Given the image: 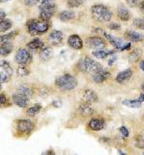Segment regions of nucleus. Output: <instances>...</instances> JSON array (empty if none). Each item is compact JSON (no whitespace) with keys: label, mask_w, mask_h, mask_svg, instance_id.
I'll list each match as a JSON object with an SVG mask.
<instances>
[{"label":"nucleus","mask_w":144,"mask_h":155,"mask_svg":"<svg viewBox=\"0 0 144 155\" xmlns=\"http://www.w3.org/2000/svg\"><path fill=\"white\" fill-rule=\"evenodd\" d=\"M49 1H54V0H40V2H49Z\"/></svg>","instance_id":"nucleus-48"},{"label":"nucleus","mask_w":144,"mask_h":155,"mask_svg":"<svg viewBox=\"0 0 144 155\" xmlns=\"http://www.w3.org/2000/svg\"><path fill=\"white\" fill-rule=\"evenodd\" d=\"M139 1L140 0H126V2L130 7H136L137 5H139Z\"/></svg>","instance_id":"nucleus-38"},{"label":"nucleus","mask_w":144,"mask_h":155,"mask_svg":"<svg viewBox=\"0 0 144 155\" xmlns=\"http://www.w3.org/2000/svg\"><path fill=\"white\" fill-rule=\"evenodd\" d=\"M53 105L55 106V107H60V106L62 105V102H60V101L58 102V101H56V102H54V103H53Z\"/></svg>","instance_id":"nucleus-41"},{"label":"nucleus","mask_w":144,"mask_h":155,"mask_svg":"<svg viewBox=\"0 0 144 155\" xmlns=\"http://www.w3.org/2000/svg\"><path fill=\"white\" fill-rule=\"evenodd\" d=\"M12 99H13V102L14 104L19 106V107H25L27 106L28 103H29V99L28 97L24 96V95L22 94H19V93H15L13 95V97H12Z\"/></svg>","instance_id":"nucleus-15"},{"label":"nucleus","mask_w":144,"mask_h":155,"mask_svg":"<svg viewBox=\"0 0 144 155\" xmlns=\"http://www.w3.org/2000/svg\"><path fill=\"white\" fill-rule=\"evenodd\" d=\"M17 35H19V31H12L9 34L1 35V38H0V42H11Z\"/></svg>","instance_id":"nucleus-30"},{"label":"nucleus","mask_w":144,"mask_h":155,"mask_svg":"<svg viewBox=\"0 0 144 155\" xmlns=\"http://www.w3.org/2000/svg\"><path fill=\"white\" fill-rule=\"evenodd\" d=\"M118 153H119V154H122V155H126V153H124V152L121 151V150H118Z\"/></svg>","instance_id":"nucleus-49"},{"label":"nucleus","mask_w":144,"mask_h":155,"mask_svg":"<svg viewBox=\"0 0 144 155\" xmlns=\"http://www.w3.org/2000/svg\"><path fill=\"white\" fill-rule=\"evenodd\" d=\"M117 17L122 21H128L131 18V13L130 11L124 7L123 5L118 6L117 8Z\"/></svg>","instance_id":"nucleus-19"},{"label":"nucleus","mask_w":144,"mask_h":155,"mask_svg":"<svg viewBox=\"0 0 144 155\" xmlns=\"http://www.w3.org/2000/svg\"><path fill=\"white\" fill-rule=\"evenodd\" d=\"M131 48V43H127V44H124L122 46V48L120 49V51H125V50H129Z\"/></svg>","instance_id":"nucleus-40"},{"label":"nucleus","mask_w":144,"mask_h":155,"mask_svg":"<svg viewBox=\"0 0 144 155\" xmlns=\"http://www.w3.org/2000/svg\"><path fill=\"white\" fill-rule=\"evenodd\" d=\"M0 81L1 83H6L8 82L12 75H13V68H12L11 64L7 61L2 59L1 62H0Z\"/></svg>","instance_id":"nucleus-6"},{"label":"nucleus","mask_w":144,"mask_h":155,"mask_svg":"<svg viewBox=\"0 0 144 155\" xmlns=\"http://www.w3.org/2000/svg\"><path fill=\"white\" fill-rule=\"evenodd\" d=\"M6 103H7V97H6L5 94L1 93V95H0V104H1V106H4Z\"/></svg>","instance_id":"nucleus-39"},{"label":"nucleus","mask_w":144,"mask_h":155,"mask_svg":"<svg viewBox=\"0 0 144 155\" xmlns=\"http://www.w3.org/2000/svg\"><path fill=\"white\" fill-rule=\"evenodd\" d=\"M141 88H142V90L144 91V82L142 83V86H141Z\"/></svg>","instance_id":"nucleus-50"},{"label":"nucleus","mask_w":144,"mask_h":155,"mask_svg":"<svg viewBox=\"0 0 144 155\" xmlns=\"http://www.w3.org/2000/svg\"><path fill=\"white\" fill-rule=\"evenodd\" d=\"M63 40V34L61 31H52L49 35V42L54 46H61Z\"/></svg>","instance_id":"nucleus-11"},{"label":"nucleus","mask_w":144,"mask_h":155,"mask_svg":"<svg viewBox=\"0 0 144 155\" xmlns=\"http://www.w3.org/2000/svg\"><path fill=\"white\" fill-rule=\"evenodd\" d=\"M135 146L137 148H140V150H144V136L143 135H137L135 137Z\"/></svg>","instance_id":"nucleus-33"},{"label":"nucleus","mask_w":144,"mask_h":155,"mask_svg":"<svg viewBox=\"0 0 144 155\" xmlns=\"http://www.w3.org/2000/svg\"><path fill=\"white\" fill-rule=\"evenodd\" d=\"M36 1H39V0H36Z\"/></svg>","instance_id":"nucleus-52"},{"label":"nucleus","mask_w":144,"mask_h":155,"mask_svg":"<svg viewBox=\"0 0 144 155\" xmlns=\"http://www.w3.org/2000/svg\"><path fill=\"white\" fill-rule=\"evenodd\" d=\"M5 16H6V14L4 13L3 11H1V15H0V20H1V21L5 20Z\"/></svg>","instance_id":"nucleus-43"},{"label":"nucleus","mask_w":144,"mask_h":155,"mask_svg":"<svg viewBox=\"0 0 144 155\" xmlns=\"http://www.w3.org/2000/svg\"><path fill=\"white\" fill-rule=\"evenodd\" d=\"M12 26H13V23H12V21L10 19H5V20L1 21V23H0V31H1L2 33L6 32V31H8L9 29H11Z\"/></svg>","instance_id":"nucleus-32"},{"label":"nucleus","mask_w":144,"mask_h":155,"mask_svg":"<svg viewBox=\"0 0 144 155\" xmlns=\"http://www.w3.org/2000/svg\"><path fill=\"white\" fill-rule=\"evenodd\" d=\"M133 25L137 29L144 30V17H139V18L134 19Z\"/></svg>","instance_id":"nucleus-34"},{"label":"nucleus","mask_w":144,"mask_h":155,"mask_svg":"<svg viewBox=\"0 0 144 155\" xmlns=\"http://www.w3.org/2000/svg\"><path fill=\"white\" fill-rule=\"evenodd\" d=\"M59 19L61 21H63V22H67V21H70L72 19L75 18V14L73 12L71 11H63L61 13L59 14L58 15Z\"/></svg>","instance_id":"nucleus-26"},{"label":"nucleus","mask_w":144,"mask_h":155,"mask_svg":"<svg viewBox=\"0 0 144 155\" xmlns=\"http://www.w3.org/2000/svg\"><path fill=\"white\" fill-rule=\"evenodd\" d=\"M33 57L27 49L25 48H20L17 50L15 56V61L19 64H29L32 61Z\"/></svg>","instance_id":"nucleus-7"},{"label":"nucleus","mask_w":144,"mask_h":155,"mask_svg":"<svg viewBox=\"0 0 144 155\" xmlns=\"http://www.w3.org/2000/svg\"><path fill=\"white\" fill-rule=\"evenodd\" d=\"M83 98H84V101H86V102H88L91 104H96L99 102L98 95L93 90H91V89H87V90L84 91Z\"/></svg>","instance_id":"nucleus-17"},{"label":"nucleus","mask_w":144,"mask_h":155,"mask_svg":"<svg viewBox=\"0 0 144 155\" xmlns=\"http://www.w3.org/2000/svg\"><path fill=\"white\" fill-rule=\"evenodd\" d=\"M76 78L70 74H64L58 77L55 80V85L62 91H70L77 86Z\"/></svg>","instance_id":"nucleus-4"},{"label":"nucleus","mask_w":144,"mask_h":155,"mask_svg":"<svg viewBox=\"0 0 144 155\" xmlns=\"http://www.w3.org/2000/svg\"><path fill=\"white\" fill-rule=\"evenodd\" d=\"M132 76H133V70L132 69H125L121 72H119L115 78V81L118 83H121V84H124L125 82H127L131 80Z\"/></svg>","instance_id":"nucleus-13"},{"label":"nucleus","mask_w":144,"mask_h":155,"mask_svg":"<svg viewBox=\"0 0 144 155\" xmlns=\"http://www.w3.org/2000/svg\"><path fill=\"white\" fill-rule=\"evenodd\" d=\"M87 48L93 50L104 49L106 47V41L100 37H89L86 39Z\"/></svg>","instance_id":"nucleus-8"},{"label":"nucleus","mask_w":144,"mask_h":155,"mask_svg":"<svg viewBox=\"0 0 144 155\" xmlns=\"http://www.w3.org/2000/svg\"><path fill=\"white\" fill-rule=\"evenodd\" d=\"M53 57V50L49 46H43L39 51V58L43 61H49Z\"/></svg>","instance_id":"nucleus-21"},{"label":"nucleus","mask_w":144,"mask_h":155,"mask_svg":"<svg viewBox=\"0 0 144 155\" xmlns=\"http://www.w3.org/2000/svg\"><path fill=\"white\" fill-rule=\"evenodd\" d=\"M26 27L29 34L33 37H37L45 34L49 30V22L45 20H37V19H30L26 23Z\"/></svg>","instance_id":"nucleus-1"},{"label":"nucleus","mask_w":144,"mask_h":155,"mask_svg":"<svg viewBox=\"0 0 144 155\" xmlns=\"http://www.w3.org/2000/svg\"><path fill=\"white\" fill-rule=\"evenodd\" d=\"M78 111L81 115L83 116H91L93 113V107L91 106V104L88 102H84L82 103L79 107H78Z\"/></svg>","instance_id":"nucleus-18"},{"label":"nucleus","mask_w":144,"mask_h":155,"mask_svg":"<svg viewBox=\"0 0 144 155\" xmlns=\"http://www.w3.org/2000/svg\"><path fill=\"white\" fill-rule=\"evenodd\" d=\"M16 129L19 132L28 135L34 129V124L30 120H19L16 122Z\"/></svg>","instance_id":"nucleus-9"},{"label":"nucleus","mask_w":144,"mask_h":155,"mask_svg":"<svg viewBox=\"0 0 144 155\" xmlns=\"http://www.w3.org/2000/svg\"><path fill=\"white\" fill-rule=\"evenodd\" d=\"M110 76H111L110 71L102 68L101 70L98 71V72L92 74V81L96 83H103L104 81H106L108 79H109Z\"/></svg>","instance_id":"nucleus-10"},{"label":"nucleus","mask_w":144,"mask_h":155,"mask_svg":"<svg viewBox=\"0 0 144 155\" xmlns=\"http://www.w3.org/2000/svg\"><path fill=\"white\" fill-rule=\"evenodd\" d=\"M1 2H7V1H9V0H0Z\"/></svg>","instance_id":"nucleus-51"},{"label":"nucleus","mask_w":144,"mask_h":155,"mask_svg":"<svg viewBox=\"0 0 144 155\" xmlns=\"http://www.w3.org/2000/svg\"><path fill=\"white\" fill-rule=\"evenodd\" d=\"M119 131L120 133H121V137H123V138L125 139H128L129 137V130L127 129V127H121L119 128Z\"/></svg>","instance_id":"nucleus-36"},{"label":"nucleus","mask_w":144,"mask_h":155,"mask_svg":"<svg viewBox=\"0 0 144 155\" xmlns=\"http://www.w3.org/2000/svg\"><path fill=\"white\" fill-rule=\"evenodd\" d=\"M103 35H104V37L110 41V43H111L113 46L115 47V48H117V49H119V50L122 48V46L124 45L122 39L117 38H115L113 35H110V34H108V33H106V32H104Z\"/></svg>","instance_id":"nucleus-20"},{"label":"nucleus","mask_w":144,"mask_h":155,"mask_svg":"<svg viewBox=\"0 0 144 155\" xmlns=\"http://www.w3.org/2000/svg\"><path fill=\"white\" fill-rule=\"evenodd\" d=\"M16 92L19 94H22L28 98H31L33 96V90L27 85H20L19 87H17Z\"/></svg>","instance_id":"nucleus-27"},{"label":"nucleus","mask_w":144,"mask_h":155,"mask_svg":"<svg viewBox=\"0 0 144 155\" xmlns=\"http://www.w3.org/2000/svg\"><path fill=\"white\" fill-rule=\"evenodd\" d=\"M40 110H41V105L37 104H34L31 107H29V108L27 109V111H26V113H27V115L29 117H35L37 114H39V112Z\"/></svg>","instance_id":"nucleus-31"},{"label":"nucleus","mask_w":144,"mask_h":155,"mask_svg":"<svg viewBox=\"0 0 144 155\" xmlns=\"http://www.w3.org/2000/svg\"><path fill=\"white\" fill-rule=\"evenodd\" d=\"M39 12L40 19L45 20V21H49L56 12V5L54 4L53 1L43 2L39 8Z\"/></svg>","instance_id":"nucleus-5"},{"label":"nucleus","mask_w":144,"mask_h":155,"mask_svg":"<svg viewBox=\"0 0 144 155\" xmlns=\"http://www.w3.org/2000/svg\"><path fill=\"white\" fill-rule=\"evenodd\" d=\"M67 44L75 50H81L83 48V40L78 35H71L67 38Z\"/></svg>","instance_id":"nucleus-12"},{"label":"nucleus","mask_w":144,"mask_h":155,"mask_svg":"<svg viewBox=\"0 0 144 155\" xmlns=\"http://www.w3.org/2000/svg\"><path fill=\"white\" fill-rule=\"evenodd\" d=\"M122 104L123 105L131 107V108H139L142 103L139 100H124Z\"/></svg>","instance_id":"nucleus-29"},{"label":"nucleus","mask_w":144,"mask_h":155,"mask_svg":"<svg viewBox=\"0 0 144 155\" xmlns=\"http://www.w3.org/2000/svg\"><path fill=\"white\" fill-rule=\"evenodd\" d=\"M105 127V121L103 119L93 118L88 122V128L92 131H100Z\"/></svg>","instance_id":"nucleus-16"},{"label":"nucleus","mask_w":144,"mask_h":155,"mask_svg":"<svg viewBox=\"0 0 144 155\" xmlns=\"http://www.w3.org/2000/svg\"><path fill=\"white\" fill-rule=\"evenodd\" d=\"M109 29L111 30H113V31H117V30H119L120 28H121V26H120V24H118V23L116 22H111L109 24Z\"/></svg>","instance_id":"nucleus-37"},{"label":"nucleus","mask_w":144,"mask_h":155,"mask_svg":"<svg viewBox=\"0 0 144 155\" xmlns=\"http://www.w3.org/2000/svg\"><path fill=\"white\" fill-rule=\"evenodd\" d=\"M139 67H140V69L144 72V59L140 61V63H139Z\"/></svg>","instance_id":"nucleus-46"},{"label":"nucleus","mask_w":144,"mask_h":155,"mask_svg":"<svg viewBox=\"0 0 144 155\" xmlns=\"http://www.w3.org/2000/svg\"><path fill=\"white\" fill-rule=\"evenodd\" d=\"M141 56H142V50L139 48H135L129 54L128 59L130 62H137L140 59Z\"/></svg>","instance_id":"nucleus-24"},{"label":"nucleus","mask_w":144,"mask_h":155,"mask_svg":"<svg viewBox=\"0 0 144 155\" xmlns=\"http://www.w3.org/2000/svg\"><path fill=\"white\" fill-rule=\"evenodd\" d=\"M115 54L113 50H104V49H99L95 50L92 52V56L95 57L96 58H106L109 56H112Z\"/></svg>","instance_id":"nucleus-23"},{"label":"nucleus","mask_w":144,"mask_h":155,"mask_svg":"<svg viewBox=\"0 0 144 155\" xmlns=\"http://www.w3.org/2000/svg\"><path fill=\"white\" fill-rule=\"evenodd\" d=\"M137 100L140 101L141 103L144 102V94H140V95H139V99H137Z\"/></svg>","instance_id":"nucleus-47"},{"label":"nucleus","mask_w":144,"mask_h":155,"mask_svg":"<svg viewBox=\"0 0 144 155\" xmlns=\"http://www.w3.org/2000/svg\"><path fill=\"white\" fill-rule=\"evenodd\" d=\"M85 0H67V6L69 8H78L84 3Z\"/></svg>","instance_id":"nucleus-35"},{"label":"nucleus","mask_w":144,"mask_h":155,"mask_svg":"<svg viewBox=\"0 0 144 155\" xmlns=\"http://www.w3.org/2000/svg\"><path fill=\"white\" fill-rule=\"evenodd\" d=\"M44 46L43 41L39 38H34L33 40L30 41L29 43H27V47L30 50H39Z\"/></svg>","instance_id":"nucleus-25"},{"label":"nucleus","mask_w":144,"mask_h":155,"mask_svg":"<svg viewBox=\"0 0 144 155\" xmlns=\"http://www.w3.org/2000/svg\"><path fill=\"white\" fill-rule=\"evenodd\" d=\"M77 68L81 72L87 73V74H94L96 72H98L99 70H101L102 65L91 59L88 57H84L83 58H81L77 63Z\"/></svg>","instance_id":"nucleus-2"},{"label":"nucleus","mask_w":144,"mask_h":155,"mask_svg":"<svg viewBox=\"0 0 144 155\" xmlns=\"http://www.w3.org/2000/svg\"><path fill=\"white\" fill-rule=\"evenodd\" d=\"M139 9H140L141 12H143V13H144V0L139 3Z\"/></svg>","instance_id":"nucleus-42"},{"label":"nucleus","mask_w":144,"mask_h":155,"mask_svg":"<svg viewBox=\"0 0 144 155\" xmlns=\"http://www.w3.org/2000/svg\"><path fill=\"white\" fill-rule=\"evenodd\" d=\"M115 59H116V57H112V58L110 59V61H109V65H110V66H111V65H112V63L115 62Z\"/></svg>","instance_id":"nucleus-44"},{"label":"nucleus","mask_w":144,"mask_h":155,"mask_svg":"<svg viewBox=\"0 0 144 155\" xmlns=\"http://www.w3.org/2000/svg\"><path fill=\"white\" fill-rule=\"evenodd\" d=\"M124 37L126 39L132 41V42H140V41H143L144 39V35L142 34L135 31H132V30L126 31L124 34Z\"/></svg>","instance_id":"nucleus-14"},{"label":"nucleus","mask_w":144,"mask_h":155,"mask_svg":"<svg viewBox=\"0 0 144 155\" xmlns=\"http://www.w3.org/2000/svg\"><path fill=\"white\" fill-rule=\"evenodd\" d=\"M43 155H49V154H55V152H54L53 150H47V151H44V152H43Z\"/></svg>","instance_id":"nucleus-45"},{"label":"nucleus","mask_w":144,"mask_h":155,"mask_svg":"<svg viewBox=\"0 0 144 155\" xmlns=\"http://www.w3.org/2000/svg\"><path fill=\"white\" fill-rule=\"evenodd\" d=\"M16 74L19 77H27L30 74V70L27 66V64H19L16 69Z\"/></svg>","instance_id":"nucleus-28"},{"label":"nucleus","mask_w":144,"mask_h":155,"mask_svg":"<svg viewBox=\"0 0 144 155\" xmlns=\"http://www.w3.org/2000/svg\"><path fill=\"white\" fill-rule=\"evenodd\" d=\"M13 44L11 42H1V46H0V55L1 57H7L13 51Z\"/></svg>","instance_id":"nucleus-22"},{"label":"nucleus","mask_w":144,"mask_h":155,"mask_svg":"<svg viewBox=\"0 0 144 155\" xmlns=\"http://www.w3.org/2000/svg\"><path fill=\"white\" fill-rule=\"evenodd\" d=\"M91 15L98 22H108L111 19L112 12L104 5H93L91 7Z\"/></svg>","instance_id":"nucleus-3"}]
</instances>
